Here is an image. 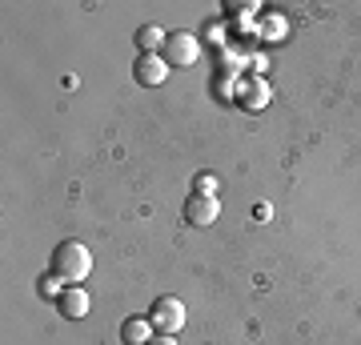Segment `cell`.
<instances>
[{
	"instance_id": "13",
	"label": "cell",
	"mask_w": 361,
	"mask_h": 345,
	"mask_svg": "<svg viewBox=\"0 0 361 345\" xmlns=\"http://www.w3.org/2000/svg\"><path fill=\"white\" fill-rule=\"evenodd\" d=\"M209 40H213V44H221V40H225V25H221V20H213V28H209Z\"/></svg>"
},
{
	"instance_id": "2",
	"label": "cell",
	"mask_w": 361,
	"mask_h": 345,
	"mask_svg": "<svg viewBox=\"0 0 361 345\" xmlns=\"http://www.w3.org/2000/svg\"><path fill=\"white\" fill-rule=\"evenodd\" d=\"M149 321H153L157 333H173V337H177V333L185 329V321H189L185 301H180V297H173V293H161L153 305H149Z\"/></svg>"
},
{
	"instance_id": "12",
	"label": "cell",
	"mask_w": 361,
	"mask_h": 345,
	"mask_svg": "<svg viewBox=\"0 0 361 345\" xmlns=\"http://www.w3.org/2000/svg\"><path fill=\"white\" fill-rule=\"evenodd\" d=\"M193 193H201V197H217V177H213V173H197Z\"/></svg>"
},
{
	"instance_id": "10",
	"label": "cell",
	"mask_w": 361,
	"mask_h": 345,
	"mask_svg": "<svg viewBox=\"0 0 361 345\" xmlns=\"http://www.w3.org/2000/svg\"><path fill=\"white\" fill-rule=\"evenodd\" d=\"M37 293H40V297H52V301H56V297L65 293V282H61L56 273H44V277L37 282Z\"/></svg>"
},
{
	"instance_id": "6",
	"label": "cell",
	"mask_w": 361,
	"mask_h": 345,
	"mask_svg": "<svg viewBox=\"0 0 361 345\" xmlns=\"http://www.w3.org/2000/svg\"><path fill=\"white\" fill-rule=\"evenodd\" d=\"M89 293L80 289V285H65V293L56 297V313L68 321H80V317H89Z\"/></svg>"
},
{
	"instance_id": "1",
	"label": "cell",
	"mask_w": 361,
	"mask_h": 345,
	"mask_svg": "<svg viewBox=\"0 0 361 345\" xmlns=\"http://www.w3.org/2000/svg\"><path fill=\"white\" fill-rule=\"evenodd\" d=\"M52 273L61 277L65 285H80L92 273V249L85 241H61L52 249Z\"/></svg>"
},
{
	"instance_id": "7",
	"label": "cell",
	"mask_w": 361,
	"mask_h": 345,
	"mask_svg": "<svg viewBox=\"0 0 361 345\" xmlns=\"http://www.w3.org/2000/svg\"><path fill=\"white\" fill-rule=\"evenodd\" d=\"M269 80L265 77H257V73H253V77H245L241 80V89H237V101L245 104L249 113H257V109H265V104H269Z\"/></svg>"
},
{
	"instance_id": "15",
	"label": "cell",
	"mask_w": 361,
	"mask_h": 345,
	"mask_svg": "<svg viewBox=\"0 0 361 345\" xmlns=\"http://www.w3.org/2000/svg\"><path fill=\"white\" fill-rule=\"evenodd\" d=\"M149 345H177V337H173V333H157Z\"/></svg>"
},
{
	"instance_id": "14",
	"label": "cell",
	"mask_w": 361,
	"mask_h": 345,
	"mask_svg": "<svg viewBox=\"0 0 361 345\" xmlns=\"http://www.w3.org/2000/svg\"><path fill=\"white\" fill-rule=\"evenodd\" d=\"M253 217H257V221H269L273 209H269V205H253Z\"/></svg>"
},
{
	"instance_id": "4",
	"label": "cell",
	"mask_w": 361,
	"mask_h": 345,
	"mask_svg": "<svg viewBox=\"0 0 361 345\" xmlns=\"http://www.w3.org/2000/svg\"><path fill=\"white\" fill-rule=\"evenodd\" d=\"M180 217H185V225H193V229H205V225H213V221L221 217V201L217 197L189 193V201H185V209H180Z\"/></svg>"
},
{
	"instance_id": "5",
	"label": "cell",
	"mask_w": 361,
	"mask_h": 345,
	"mask_svg": "<svg viewBox=\"0 0 361 345\" xmlns=\"http://www.w3.org/2000/svg\"><path fill=\"white\" fill-rule=\"evenodd\" d=\"M133 77H137L141 89H157V85H165V77H169V61L161 52H145V56L133 61Z\"/></svg>"
},
{
	"instance_id": "11",
	"label": "cell",
	"mask_w": 361,
	"mask_h": 345,
	"mask_svg": "<svg viewBox=\"0 0 361 345\" xmlns=\"http://www.w3.org/2000/svg\"><path fill=\"white\" fill-rule=\"evenodd\" d=\"M261 37H285V16H277V13H265V20H261V28H257Z\"/></svg>"
},
{
	"instance_id": "8",
	"label": "cell",
	"mask_w": 361,
	"mask_h": 345,
	"mask_svg": "<svg viewBox=\"0 0 361 345\" xmlns=\"http://www.w3.org/2000/svg\"><path fill=\"white\" fill-rule=\"evenodd\" d=\"M153 337H157V329H153V321H149V317L121 321V341H125V345H149Z\"/></svg>"
},
{
	"instance_id": "9",
	"label": "cell",
	"mask_w": 361,
	"mask_h": 345,
	"mask_svg": "<svg viewBox=\"0 0 361 345\" xmlns=\"http://www.w3.org/2000/svg\"><path fill=\"white\" fill-rule=\"evenodd\" d=\"M165 37H169V32L161 25H141V28H137V49H141V56H145V52H161Z\"/></svg>"
},
{
	"instance_id": "3",
	"label": "cell",
	"mask_w": 361,
	"mask_h": 345,
	"mask_svg": "<svg viewBox=\"0 0 361 345\" xmlns=\"http://www.w3.org/2000/svg\"><path fill=\"white\" fill-rule=\"evenodd\" d=\"M161 56L169 61V68H189L201 56V40L193 32H169L165 44H161Z\"/></svg>"
}]
</instances>
